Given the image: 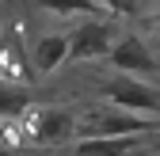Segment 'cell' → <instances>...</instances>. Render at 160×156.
<instances>
[{"mask_svg":"<svg viewBox=\"0 0 160 156\" xmlns=\"http://www.w3.org/2000/svg\"><path fill=\"white\" fill-rule=\"evenodd\" d=\"M118 27L111 23V19H103V12L88 15L84 23H80L72 34H69V61L84 65V61H95V57H107L111 46H114V34Z\"/></svg>","mask_w":160,"mask_h":156,"instance_id":"obj_1","label":"cell"},{"mask_svg":"<svg viewBox=\"0 0 160 156\" xmlns=\"http://www.w3.org/2000/svg\"><path fill=\"white\" fill-rule=\"evenodd\" d=\"M31 91L23 84H12V80H0V118H19L27 107H31Z\"/></svg>","mask_w":160,"mask_h":156,"instance_id":"obj_7","label":"cell"},{"mask_svg":"<svg viewBox=\"0 0 160 156\" xmlns=\"http://www.w3.org/2000/svg\"><path fill=\"white\" fill-rule=\"evenodd\" d=\"M65 61H69V38L65 34H42L34 42V50H31V65H34L38 76L57 72Z\"/></svg>","mask_w":160,"mask_h":156,"instance_id":"obj_6","label":"cell"},{"mask_svg":"<svg viewBox=\"0 0 160 156\" xmlns=\"http://www.w3.org/2000/svg\"><path fill=\"white\" fill-rule=\"evenodd\" d=\"M107 99L122 110H133V114H149V118H160V91L152 84H145V76H118V80L103 84Z\"/></svg>","mask_w":160,"mask_h":156,"instance_id":"obj_3","label":"cell"},{"mask_svg":"<svg viewBox=\"0 0 160 156\" xmlns=\"http://www.w3.org/2000/svg\"><path fill=\"white\" fill-rule=\"evenodd\" d=\"M34 72L31 65V57L23 53V46H19V38L8 31V34H0V80H12V84H27Z\"/></svg>","mask_w":160,"mask_h":156,"instance_id":"obj_5","label":"cell"},{"mask_svg":"<svg viewBox=\"0 0 160 156\" xmlns=\"http://www.w3.org/2000/svg\"><path fill=\"white\" fill-rule=\"evenodd\" d=\"M0 4H4V0H0Z\"/></svg>","mask_w":160,"mask_h":156,"instance_id":"obj_11","label":"cell"},{"mask_svg":"<svg viewBox=\"0 0 160 156\" xmlns=\"http://www.w3.org/2000/svg\"><path fill=\"white\" fill-rule=\"evenodd\" d=\"M46 12H57V15H95V12H103V4L99 0H38Z\"/></svg>","mask_w":160,"mask_h":156,"instance_id":"obj_8","label":"cell"},{"mask_svg":"<svg viewBox=\"0 0 160 156\" xmlns=\"http://www.w3.org/2000/svg\"><path fill=\"white\" fill-rule=\"evenodd\" d=\"M103 12H114V15H133L137 12V0H99Z\"/></svg>","mask_w":160,"mask_h":156,"instance_id":"obj_9","label":"cell"},{"mask_svg":"<svg viewBox=\"0 0 160 156\" xmlns=\"http://www.w3.org/2000/svg\"><path fill=\"white\" fill-rule=\"evenodd\" d=\"M19 122L27 126V141L31 145H57L61 137H69V133L76 129V114L65 110V107H27L23 114H19Z\"/></svg>","mask_w":160,"mask_h":156,"instance_id":"obj_2","label":"cell"},{"mask_svg":"<svg viewBox=\"0 0 160 156\" xmlns=\"http://www.w3.org/2000/svg\"><path fill=\"white\" fill-rule=\"evenodd\" d=\"M152 27H156V38H160V15H156V23H152Z\"/></svg>","mask_w":160,"mask_h":156,"instance_id":"obj_10","label":"cell"},{"mask_svg":"<svg viewBox=\"0 0 160 156\" xmlns=\"http://www.w3.org/2000/svg\"><path fill=\"white\" fill-rule=\"evenodd\" d=\"M107 57H111L114 72H126V76H156V72H160L152 50L145 46V38H137V34L114 38V46H111Z\"/></svg>","mask_w":160,"mask_h":156,"instance_id":"obj_4","label":"cell"}]
</instances>
